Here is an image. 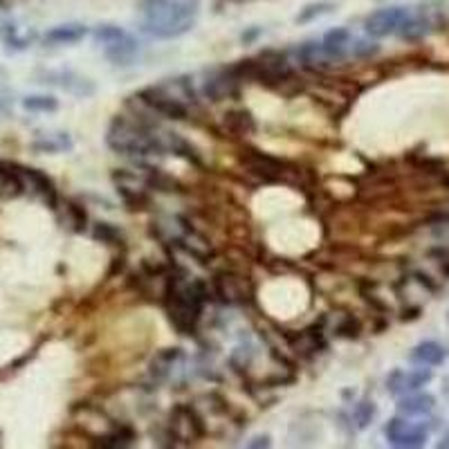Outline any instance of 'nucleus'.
Here are the masks:
<instances>
[{
	"instance_id": "obj_22",
	"label": "nucleus",
	"mask_w": 449,
	"mask_h": 449,
	"mask_svg": "<svg viewBox=\"0 0 449 449\" xmlns=\"http://www.w3.org/2000/svg\"><path fill=\"white\" fill-rule=\"evenodd\" d=\"M115 236H117V232H115L113 227H108V224H106V222H101L99 227H97V239L110 241V239H115Z\"/></svg>"
},
{
	"instance_id": "obj_11",
	"label": "nucleus",
	"mask_w": 449,
	"mask_h": 449,
	"mask_svg": "<svg viewBox=\"0 0 449 449\" xmlns=\"http://www.w3.org/2000/svg\"><path fill=\"white\" fill-rule=\"evenodd\" d=\"M86 34H88L86 25L68 23V25H59V28H52L45 34V43H52V45H70V43L81 41Z\"/></svg>"
},
{
	"instance_id": "obj_24",
	"label": "nucleus",
	"mask_w": 449,
	"mask_h": 449,
	"mask_svg": "<svg viewBox=\"0 0 449 449\" xmlns=\"http://www.w3.org/2000/svg\"><path fill=\"white\" fill-rule=\"evenodd\" d=\"M438 447H449V436H445V441H441Z\"/></svg>"
},
{
	"instance_id": "obj_9",
	"label": "nucleus",
	"mask_w": 449,
	"mask_h": 449,
	"mask_svg": "<svg viewBox=\"0 0 449 449\" xmlns=\"http://www.w3.org/2000/svg\"><path fill=\"white\" fill-rule=\"evenodd\" d=\"M214 288H216L218 297L229 303L245 301V297H247L245 279H241V276H236V274H218L214 281Z\"/></svg>"
},
{
	"instance_id": "obj_3",
	"label": "nucleus",
	"mask_w": 449,
	"mask_h": 449,
	"mask_svg": "<svg viewBox=\"0 0 449 449\" xmlns=\"http://www.w3.org/2000/svg\"><path fill=\"white\" fill-rule=\"evenodd\" d=\"M106 142L113 151L124 155H155L166 151L164 137L157 135L153 128L135 124L126 117H117L110 124Z\"/></svg>"
},
{
	"instance_id": "obj_21",
	"label": "nucleus",
	"mask_w": 449,
	"mask_h": 449,
	"mask_svg": "<svg viewBox=\"0 0 449 449\" xmlns=\"http://www.w3.org/2000/svg\"><path fill=\"white\" fill-rule=\"evenodd\" d=\"M353 52H355V57H371V55H375V52H377V45L375 43L360 41L358 45L353 47Z\"/></svg>"
},
{
	"instance_id": "obj_5",
	"label": "nucleus",
	"mask_w": 449,
	"mask_h": 449,
	"mask_svg": "<svg viewBox=\"0 0 449 449\" xmlns=\"http://www.w3.org/2000/svg\"><path fill=\"white\" fill-rule=\"evenodd\" d=\"M411 14L414 11L407 7H385V9L373 11V14L364 21V28L375 38L400 34L404 30V25L409 23V18H411Z\"/></svg>"
},
{
	"instance_id": "obj_13",
	"label": "nucleus",
	"mask_w": 449,
	"mask_h": 449,
	"mask_svg": "<svg viewBox=\"0 0 449 449\" xmlns=\"http://www.w3.org/2000/svg\"><path fill=\"white\" fill-rule=\"evenodd\" d=\"M171 420H174L176 431H180L182 427L187 429L184 431V438L187 441H193V438H198V436H203V422L198 420V416L191 411L189 407H178L174 411V416H171Z\"/></svg>"
},
{
	"instance_id": "obj_14",
	"label": "nucleus",
	"mask_w": 449,
	"mask_h": 449,
	"mask_svg": "<svg viewBox=\"0 0 449 449\" xmlns=\"http://www.w3.org/2000/svg\"><path fill=\"white\" fill-rule=\"evenodd\" d=\"M247 164L254 174L263 176L266 180H279L283 174V164L279 160H274V157H268L263 153H256V151H252V155L247 157Z\"/></svg>"
},
{
	"instance_id": "obj_1",
	"label": "nucleus",
	"mask_w": 449,
	"mask_h": 449,
	"mask_svg": "<svg viewBox=\"0 0 449 449\" xmlns=\"http://www.w3.org/2000/svg\"><path fill=\"white\" fill-rule=\"evenodd\" d=\"M140 11L144 30L155 38H176L187 34L198 18V0H142Z\"/></svg>"
},
{
	"instance_id": "obj_19",
	"label": "nucleus",
	"mask_w": 449,
	"mask_h": 449,
	"mask_svg": "<svg viewBox=\"0 0 449 449\" xmlns=\"http://www.w3.org/2000/svg\"><path fill=\"white\" fill-rule=\"evenodd\" d=\"M373 418H375V404L373 402L364 400V402H360L358 407H355V422H358L360 429L368 427V422H371Z\"/></svg>"
},
{
	"instance_id": "obj_8",
	"label": "nucleus",
	"mask_w": 449,
	"mask_h": 449,
	"mask_svg": "<svg viewBox=\"0 0 449 449\" xmlns=\"http://www.w3.org/2000/svg\"><path fill=\"white\" fill-rule=\"evenodd\" d=\"M431 371H402V368H395V371L387 377V389L391 395H404V393H414L420 391L422 387L431 382Z\"/></svg>"
},
{
	"instance_id": "obj_10",
	"label": "nucleus",
	"mask_w": 449,
	"mask_h": 449,
	"mask_svg": "<svg viewBox=\"0 0 449 449\" xmlns=\"http://www.w3.org/2000/svg\"><path fill=\"white\" fill-rule=\"evenodd\" d=\"M409 360L422 364V366H441L447 360V351L438 344V341H422L411 353H409Z\"/></svg>"
},
{
	"instance_id": "obj_26",
	"label": "nucleus",
	"mask_w": 449,
	"mask_h": 449,
	"mask_svg": "<svg viewBox=\"0 0 449 449\" xmlns=\"http://www.w3.org/2000/svg\"><path fill=\"white\" fill-rule=\"evenodd\" d=\"M0 108H3V101H0Z\"/></svg>"
},
{
	"instance_id": "obj_12",
	"label": "nucleus",
	"mask_w": 449,
	"mask_h": 449,
	"mask_svg": "<svg viewBox=\"0 0 449 449\" xmlns=\"http://www.w3.org/2000/svg\"><path fill=\"white\" fill-rule=\"evenodd\" d=\"M436 407V398L429 393H409L398 402V411L404 416H425Z\"/></svg>"
},
{
	"instance_id": "obj_27",
	"label": "nucleus",
	"mask_w": 449,
	"mask_h": 449,
	"mask_svg": "<svg viewBox=\"0 0 449 449\" xmlns=\"http://www.w3.org/2000/svg\"><path fill=\"white\" fill-rule=\"evenodd\" d=\"M447 322H449V312H447Z\"/></svg>"
},
{
	"instance_id": "obj_6",
	"label": "nucleus",
	"mask_w": 449,
	"mask_h": 449,
	"mask_svg": "<svg viewBox=\"0 0 449 449\" xmlns=\"http://www.w3.org/2000/svg\"><path fill=\"white\" fill-rule=\"evenodd\" d=\"M140 99L144 103H149L155 113H160L171 120H187V106H184L174 92H166L164 88H147L140 92Z\"/></svg>"
},
{
	"instance_id": "obj_4",
	"label": "nucleus",
	"mask_w": 449,
	"mask_h": 449,
	"mask_svg": "<svg viewBox=\"0 0 449 449\" xmlns=\"http://www.w3.org/2000/svg\"><path fill=\"white\" fill-rule=\"evenodd\" d=\"M95 38L103 45V55L115 63H128L137 55L135 38L115 25H99L95 30Z\"/></svg>"
},
{
	"instance_id": "obj_20",
	"label": "nucleus",
	"mask_w": 449,
	"mask_h": 449,
	"mask_svg": "<svg viewBox=\"0 0 449 449\" xmlns=\"http://www.w3.org/2000/svg\"><path fill=\"white\" fill-rule=\"evenodd\" d=\"M32 149L34 151H45V153H57V151H63V149H70V142L65 137H61L59 142H55V140H38V142L32 144Z\"/></svg>"
},
{
	"instance_id": "obj_16",
	"label": "nucleus",
	"mask_w": 449,
	"mask_h": 449,
	"mask_svg": "<svg viewBox=\"0 0 449 449\" xmlns=\"http://www.w3.org/2000/svg\"><path fill=\"white\" fill-rule=\"evenodd\" d=\"M23 108H28L32 113H55L59 108V101L47 95H34V97L23 99Z\"/></svg>"
},
{
	"instance_id": "obj_2",
	"label": "nucleus",
	"mask_w": 449,
	"mask_h": 449,
	"mask_svg": "<svg viewBox=\"0 0 449 449\" xmlns=\"http://www.w3.org/2000/svg\"><path fill=\"white\" fill-rule=\"evenodd\" d=\"M205 301V285L200 281H184L180 276H174L166 285V310L174 326L182 335H189L195 330V324L200 319Z\"/></svg>"
},
{
	"instance_id": "obj_18",
	"label": "nucleus",
	"mask_w": 449,
	"mask_h": 449,
	"mask_svg": "<svg viewBox=\"0 0 449 449\" xmlns=\"http://www.w3.org/2000/svg\"><path fill=\"white\" fill-rule=\"evenodd\" d=\"M333 3H312V5H308V7H303L301 11H299V16H297V23H310V21H314V18H319V16H324V14H330V11H333Z\"/></svg>"
},
{
	"instance_id": "obj_15",
	"label": "nucleus",
	"mask_w": 449,
	"mask_h": 449,
	"mask_svg": "<svg viewBox=\"0 0 449 449\" xmlns=\"http://www.w3.org/2000/svg\"><path fill=\"white\" fill-rule=\"evenodd\" d=\"M351 45V32L344 30V28H335L330 30L326 36H324V52L328 55V59H341L346 55V50Z\"/></svg>"
},
{
	"instance_id": "obj_17",
	"label": "nucleus",
	"mask_w": 449,
	"mask_h": 449,
	"mask_svg": "<svg viewBox=\"0 0 449 449\" xmlns=\"http://www.w3.org/2000/svg\"><path fill=\"white\" fill-rule=\"evenodd\" d=\"M227 122L236 133H252L254 130V120H252V115L245 113V110H236V113H229L227 115Z\"/></svg>"
},
{
	"instance_id": "obj_7",
	"label": "nucleus",
	"mask_w": 449,
	"mask_h": 449,
	"mask_svg": "<svg viewBox=\"0 0 449 449\" xmlns=\"http://www.w3.org/2000/svg\"><path fill=\"white\" fill-rule=\"evenodd\" d=\"M387 441L393 447H422L427 443V429L422 425H414V422H407L402 418L389 420V425L385 427Z\"/></svg>"
},
{
	"instance_id": "obj_25",
	"label": "nucleus",
	"mask_w": 449,
	"mask_h": 449,
	"mask_svg": "<svg viewBox=\"0 0 449 449\" xmlns=\"http://www.w3.org/2000/svg\"><path fill=\"white\" fill-rule=\"evenodd\" d=\"M443 182H445V187H449V176H445V180H443Z\"/></svg>"
},
{
	"instance_id": "obj_23",
	"label": "nucleus",
	"mask_w": 449,
	"mask_h": 449,
	"mask_svg": "<svg viewBox=\"0 0 449 449\" xmlns=\"http://www.w3.org/2000/svg\"><path fill=\"white\" fill-rule=\"evenodd\" d=\"M261 445H263V447H268V445H270V441H268V438H256L254 443H249V447H261Z\"/></svg>"
}]
</instances>
